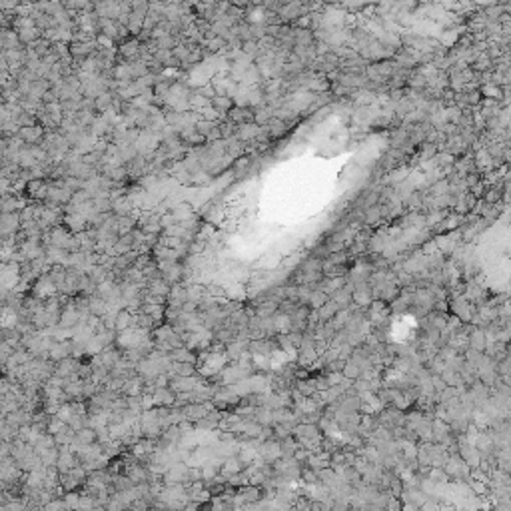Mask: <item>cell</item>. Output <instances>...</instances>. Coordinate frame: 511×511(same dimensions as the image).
<instances>
[{
  "mask_svg": "<svg viewBox=\"0 0 511 511\" xmlns=\"http://www.w3.org/2000/svg\"><path fill=\"white\" fill-rule=\"evenodd\" d=\"M64 224H66V230L70 234H80L88 228V220L84 218L82 214H64Z\"/></svg>",
  "mask_w": 511,
  "mask_h": 511,
  "instance_id": "3957f363",
  "label": "cell"
},
{
  "mask_svg": "<svg viewBox=\"0 0 511 511\" xmlns=\"http://www.w3.org/2000/svg\"><path fill=\"white\" fill-rule=\"evenodd\" d=\"M170 359H174L176 364H192V361H194V354L186 348H178L170 354Z\"/></svg>",
  "mask_w": 511,
  "mask_h": 511,
  "instance_id": "30bf717a",
  "label": "cell"
},
{
  "mask_svg": "<svg viewBox=\"0 0 511 511\" xmlns=\"http://www.w3.org/2000/svg\"><path fill=\"white\" fill-rule=\"evenodd\" d=\"M20 230V214H0V238H8Z\"/></svg>",
  "mask_w": 511,
  "mask_h": 511,
  "instance_id": "6da1fadb",
  "label": "cell"
},
{
  "mask_svg": "<svg viewBox=\"0 0 511 511\" xmlns=\"http://www.w3.org/2000/svg\"><path fill=\"white\" fill-rule=\"evenodd\" d=\"M262 132V128L258 124H244V126H238L236 128V134H234V138H236L238 142H256V138L260 136Z\"/></svg>",
  "mask_w": 511,
  "mask_h": 511,
  "instance_id": "7a4b0ae2",
  "label": "cell"
},
{
  "mask_svg": "<svg viewBox=\"0 0 511 511\" xmlns=\"http://www.w3.org/2000/svg\"><path fill=\"white\" fill-rule=\"evenodd\" d=\"M475 68H477L479 72H483V70H491V58H489L485 52L477 54V58H475Z\"/></svg>",
  "mask_w": 511,
  "mask_h": 511,
  "instance_id": "4fadbf2b",
  "label": "cell"
},
{
  "mask_svg": "<svg viewBox=\"0 0 511 511\" xmlns=\"http://www.w3.org/2000/svg\"><path fill=\"white\" fill-rule=\"evenodd\" d=\"M297 390H300L302 393H306V395L314 393V388H312V386H308V383H297Z\"/></svg>",
  "mask_w": 511,
  "mask_h": 511,
  "instance_id": "44dd1931",
  "label": "cell"
},
{
  "mask_svg": "<svg viewBox=\"0 0 511 511\" xmlns=\"http://www.w3.org/2000/svg\"><path fill=\"white\" fill-rule=\"evenodd\" d=\"M300 8H302L300 4H290V6H284V8H282V16H284V18H288V20H290V18H300L302 14L297 12Z\"/></svg>",
  "mask_w": 511,
  "mask_h": 511,
  "instance_id": "2e32d148",
  "label": "cell"
},
{
  "mask_svg": "<svg viewBox=\"0 0 511 511\" xmlns=\"http://www.w3.org/2000/svg\"><path fill=\"white\" fill-rule=\"evenodd\" d=\"M78 439H80V443H90L92 439H96V433L90 432V430H80L78 432Z\"/></svg>",
  "mask_w": 511,
  "mask_h": 511,
  "instance_id": "d6986e66",
  "label": "cell"
},
{
  "mask_svg": "<svg viewBox=\"0 0 511 511\" xmlns=\"http://www.w3.org/2000/svg\"><path fill=\"white\" fill-rule=\"evenodd\" d=\"M308 302L314 306V308H322V306H326L328 302H330V295H326L324 292H319V290H315V292H310V297H308Z\"/></svg>",
  "mask_w": 511,
  "mask_h": 511,
  "instance_id": "7c38bea8",
  "label": "cell"
},
{
  "mask_svg": "<svg viewBox=\"0 0 511 511\" xmlns=\"http://www.w3.org/2000/svg\"><path fill=\"white\" fill-rule=\"evenodd\" d=\"M132 208H134V204L130 202V198H128V196H122V198H118V200L112 202V214L118 216V218L130 216V214H132Z\"/></svg>",
  "mask_w": 511,
  "mask_h": 511,
  "instance_id": "5b68a950",
  "label": "cell"
},
{
  "mask_svg": "<svg viewBox=\"0 0 511 511\" xmlns=\"http://www.w3.org/2000/svg\"><path fill=\"white\" fill-rule=\"evenodd\" d=\"M228 120L234 122L236 126H244V124H254V112L250 108H232L228 112Z\"/></svg>",
  "mask_w": 511,
  "mask_h": 511,
  "instance_id": "277c9868",
  "label": "cell"
},
{
  "mask_svg": "<svg viewBox=\"0 0 511 511\" xmlns=\"http://www.w3.org/2000/svg\"><path fill=\"white\" fill-rule=\"evenodd\" d=\"M132 324H134V315L128 312V310H122V312L116 314V319H114V328H116V330L126 332Z\"/></svg>",
  "mask_w": 511,
  "mask_h": 511,
  "instance_id": "52a82bcc",
  "label": "cell"
},
{
  "mask_svg": "<svg viewBox=\"0 0 511 511\" xmlns=\"http://www.w3.org/2000/svg\"><path fill=\"white\" fill-rule=\"evenodd\" d=\"M242 52L244 54H248V56H252V54H256L258 52V42L256 40H246V42H242Z\"/></svg>",
  "mask_w": 511,
  "mask_h": 511,
  "instance_id": "ac0fdd59",
  "label": "cell"
},
{
  "mask_svg": "<svg viewBox=\"0 0 511 511\" xmlns=\"http://www.w3.org/2000/svg\"><path fill=\"white\" fill-rule=\"evenodd\" d=\"M154 403H160V406H170V403H172L176 397L172 395V392L170 390H166V388H156V392H154Z\"/></svg>",
  "mask_w": 511,
  "mask_h": 511,
  "instance_id": "8fae6325",
  "label": "cell"
},
{
  "mask_svg": "<svg viewBox=\"0 0 511 511\" xmlns=\"http://www.w3.org/2000/svg\"><path fill=\"white\" fill-rule=\"evenodd\" d=\"M483 94H485V96H489V98H495V100H499V98L503 96L501 88L497 86V84H491V82H487L485 86H483Z\"/></svg>",
  "mask_w": 511,
  "mask_h": 511,
  "instance_id": "5bb4252c",
  "label": "cell"
},
{
  "mask_svg": "<svg viewBox=\"0 0 511 511\" xmlns=\"http://www.w3.org/2000/svg\"><path fill=\"white\" fill-rule=\"evenodd\" d=\"M470 342H472L473 352H481V350L485 348V335H483V332H475V334L470 337Z\"/></svg>",
  "mask_w": 511,
  "mask_h": 511,
  "instance_id": "9a60e30c",
  "label": "cell"
},
{
  "mask_svg": "<svg viewBox=\"0 0 511 511\" xmlns=\"http://www.w3.org/2000/svg\"><path fill=\"white\" fill-rule=\"evenodd\" d=\"M248 164H250V158H238L236 162H234V172H236V174H242Z\"/></svg>",
  "mask_w": 511,
  "mask_h": 511,
  "instance_id": "ffe728a7",
  "label": "cell"
},
{
  "mask_svg": "<svg viewBox=\"0 0 511 511\" xmlns=\"http://www.w3.org/2000/svg\"><path fill=\"white\" fill-rule=\"evenodd\" d=\"M204 46H206V52L210 54V52H220L222 48L226 50L228 46H226V40L224 38H220V36H210V38H206L204 40Z\"/></svg>",
  "mask_w": 511,
  "mask_h": 511,
  "instance_id": "9c48e42d",
  "label": "cell"
},
{
  "mask_svg": "<svg viewBox=\"0 0 511 511\" xmlns=\"http://www.w3.org/2000/svg\"><path fill=\"white\" fill-rule=\"evenodd\" d=\"M172 216L176 218L178 224H180V222H186V220H190V218H194V214H192V206H188V204H178V206H174Z\"/></svg>",
  "mask_w": 511,
  "mask_h": 511,
  "instance_id": "ba28073f",
  "label": "cell"
},
{
  "mask_svg": "<svg viewBox=\"0 0 511 511\" xmlns=\"http://www.w3.org/2000/svg\"><path fill=\"white\" fill-rule=\"evenodd\" d=\"M210 106L212 108H214L222 118H226V112H230L232 108H234V102H232V98H228V96H214L210 100Z\"/></svg>",
  "mask_w": 511,
  "mask_h": 511,
  "instance_id": "8992f818",
  "label": "cell"
},
{
  "mask_svg": "<svg viewBox=\"0 0 511 511\" xmlns=\"http://www.w3.org/2000/svg\"><path fill=\"white\" fill-rule=\"evenodd\" d=\"M359 366L355 364V361H352V364H346V368H344V377H348V379H355L357 375H359Z\"/></svg>",
  "mask_w": 511,
  "mask_h": 511,
  "instance_id": "e0dca14e",
  "label": "cell"
}]
</instances>
